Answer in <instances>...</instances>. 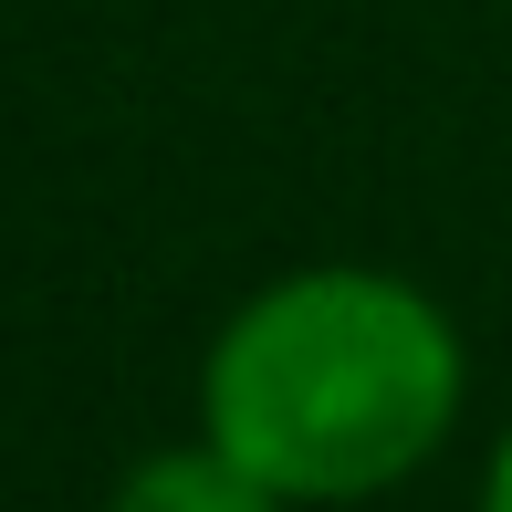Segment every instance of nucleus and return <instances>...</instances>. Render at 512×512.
Instances as JSON below:
<instances>
[{"mask_svg":"<svg viewBox=\"0 0 512 512\" xmlns=\"http://www.w3.org/2000/svg\"><path fill=\"white\" fill-rule=\"evenodd\" d=\"M471 345L439 293L387 262H293L220 314L199 356V429L293 512L377 502L450 450Z\"/></svg>","mask_w":512,"mask_h":512,"instance_id":"1","label":"nucleus"},{"mask_svg":"<svg viewBox=\"0 0 512 512\" xmlns=\"http://www.w3.org/2000/svg\"><path fill=\"white\" fill-rule=\"evenodd\" d=\"M105 512H293V502L272 492L262 471H241V460H230L209 429H189V439H157V450H136L126 471H115Z\"/></svg>","mask_w":512,"mask_h":512,"instance_id":"2","label":"nucleus"},{"mask_svg":"<svg viewBox=\"0 0 512 512\" xmlns=\"http://www.w3.org/2000/svg\"><path fill=\"white\" fill-rule=\"evenodd\" d=\"M481 512H512V418H502L492 460H481Z\"/></svg>","mask_w":512,"mask_h":512,"instance_id":"3","label":"nucleus"}]
</instances>
